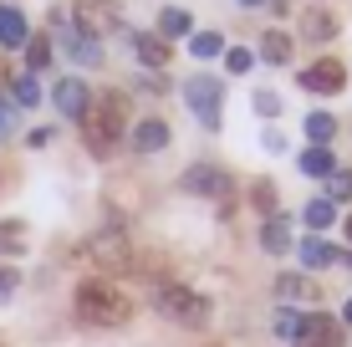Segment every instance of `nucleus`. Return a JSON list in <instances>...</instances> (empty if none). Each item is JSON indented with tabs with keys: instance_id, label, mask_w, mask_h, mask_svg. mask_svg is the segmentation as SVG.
I'll return each instance as SVG.
<instances>
[{
	"instance_id": "f257e3e1",
	"label": "nucleus",
	"mask_w": 352,
	"mask_h": 347,
	"mask_svg": "<svg viewBox=\"0 0 352 347\" xmlns=\"http://www.w3.org/2000/svg\"><path fill=\"white\" fill-rule=\"evenodd\" d=\"M77 317L92 322V327H123L133 317V302L107 281H82L77 286Z\"/></svg>"
},
{
	"instance_id": "f03ea898",
	"label": "nucleus",
	"mask_w": 352,
	"mask_h": 347,
	"mask_svg": "<svg viewBox=\"0 0 352 347\" xmlns=\"http://www.w3.org/2000/svg\"><path fill=\"white\" fill-rule=\"evenodd\" d=\"M123 123H128V98H118V92H107L97 107H87L82 128H87V148L97 153V159L113 153V143L123 138Z\"/></svg>"
},
{
	"instance_id": "7ed1b4c3",
	"label": "nucleus",
	"mask_w": 352,
	"mask_h": 347,
	"mask_svg": "<svg viewBox=\"0 0 352 347\" xmlns=\"http://www.w3.org/2000/svg\"><path fill=\"white\" fill-rule=\"evenodd\" d=\"M153 306H159L168 322H184V327L210 322V302H204L199 291H189V286H174V281H159V286H153Z\"/></svg>"
},
{
	"instance_id": "20e7f679",
	"label": "nucleus",
	"mask_w": 352,
	"mask_h": 347,
	"mask_svg": "<svg viewBox=\"0 0 352 347\" xmlns=\"http://www.w3.org/2000/svg\"><path fill=\"white\" fill-rule=\"evenodd\" d=\"M184 102H189V113L199 117V128H220V107H225V87L214 77H194L184 82Z\"/></svg>"
},
{
	"instance_id": "39448f33",
	"label": "nucleus",
	"mask_w": 352,
	"mask_h": 347,
	"mask_svg": "<svg viewBox=\"0 0 352 347\" xmlns=\"http://www.w3.org/2000/svg\"><path fill=\"white\" fill-rule=\"evenodd\" d=\"M87 256H92V260H97L102 271H113V276H123V271H133V245H128V235H118V230L97 235V240L87 245Z\"/></svg>"
},
{
	"instance_id": "423d86ee",
	"label": "nucleus",
	"mask_w": 352,
	"mask_h": 347,
	"mask_svg": "<svg viewBox=\"0 0 352 347\" xmlns=\"http://www.w3.org/2000/svg\"><path fill=\"white\" fill-rule=\"evenodd\" d=\"M72 26L97 41L102 31H113V26H118V10L107 5V0H82V5H72Z\"/></svg>"
},
{
	"instance_id": "0eeeda50",
	"label": "nucleus",
	"mask_w": 352,
	"mask_h": 347,
	"mask_svg": "<svg viewBox=\"0 0 352 347\" xmlns=\"http://www.w3.org/2000/svg\"><path fill=\"white\" fill-rule=\"evenodd\" d=\"M342 82H347V67L337 62V56H322V62H311L307 71H301V87H307V92H322V98L342 92Z\"/></svg>"
},
{
	"instance_id": "6e6552de",
	"label": "nucleus",
	"mask_w": 352,
	"mask_h": 347,
	"mask_svg": "<svg viewBox=\"0 0 352 347\" xmlns=\"http://www.w3.org/2000/svg\"><path fill=\"white\" fill-rule=\"evenodd\" d=\"M52 102H56V113H62V117H87L92 92H87V82H82V77H62L52 87Z\"/></svg>"
},
{
	"instance_id": "1a4fd4ad",
	"label": "nucleus",
	"mask_w": 352,
	"mask_h": 347,
	"mask_svg": "<svg viewBox=\"0 0 352 347\" xmlns=\"http://www.w3.org/2000/svg\"><path fill=\"white\" fill-rule=\"evenodd\" d=\"M184 189H189V194H210V199H225L235 184H230V174H225V169H214V164H194V169L184 174Z\"/></svg>"
},
{
	"instance_id": "9d476101",
	"label": "nucleus",
	"mask_w": 352,
	"mask_h": 347,
	"mask_svg": "<svg viewBox=\"0 0 352 347\" xmlns=\"http://www.w3.org/2000/svg\"><path fill=\"white\" fill-rule=\"evenodd\" d=\"M296 347H342V327H337L332 317H301V337Z\"/></svg>"
},
{
	"instance_id": "9b49d317",
	"label": "nucleus",
	"mask_w": 352,
	"mask_h": 347,
	"mask_svg": "<svg viewBox=\"0 0 352 347\" xmlns=\"http://www.w3.org/2000/svg\"><path fill=\"white\" fill-rule=\"evenodd\" d=\"M56 26H62V41H67V56H77L82 67H102V46L92 41V36H82L77 26H72L67 16H56Z\"/></svg>"
},
{
	"instance_id": "f8f14e48",
	"label": "nucleus",
	"mask_w": 352,
	"mask_h": 347,
	"mask_svg": "<svg viewBox=\"0 0 352 347\" xmlns=\"http://www.w3.org/2000/svg\"><path fill=\"white\" fill-rule=\"evenodd\" d=\"M133 148H138V153L168 148V123H164V117H143V123H133Z\"/></svg>"
},
{
	"instance_id": "ddd939ff",
	"label": "nucleus",
	"mask_w": 352,
	"mask_h": 347,
	"mask_svg": "<svg viewBox=\"0 0 352 347\" xmlns=\"http://www.w3.org/2000/svg\"><path fill=\"white\" fill-rule=\"evenodd\" d=\"M31 41V31H26V16H21L16 5H0V46H26Z\"/></svg>"
},
{
	"instance_id": "4468645a",
	"label": "nucleus",
	"mask_w": 352,
	"mask_h": 347,
	"mask_svg": "<svg viewBox=\"0 0 352 347\" xmlns=\"http://www.w3.org/2000/svg\"><path fill=\"white\" fill-rule=\"evenodd\" d=\"M301 36H307V41H332L337 36V16L332 10H307V16H301Z\"/></svg>"
},
{
	"instance_id": "2eb2a0df",
	"label": "nucleus",
	"mask_w": 352,
	"mask_h": 347,
	"mask_svg": "<svg viewBox=\"0 0 352 347\" xmlns=\"http://www.w3.org/2000/svg\"><path fill=\"white\" fill-rule=\"evenodd\" d=\"M261 62L286 67V62H291V36H281V31H265V36H261Z\"/></svg>"
},
{
	"instance_id": "dca6fc26",
	"label": "nucleus",
	"mask_w": 352,
	"mask_h": 347,
	"mask_svg": "<svg viewBox=\"0 0 352 347\" xmlns=\"http://www.w3.org/2000/svg\"><path fill=\"white\" fill-rule=\"evenodd\" d=\"M261 250H271V256H281V250H291V230H286V220H281V214L261 225Z\"/></svg>"
},
{
	"instance_id": "f3484780",
	"label": "nucleus",
	"mask_w": 352,
	"mask_h": 347,
	"mask_svg": "<svg viewBox=\"0 0 352 347\" xmlns=\"http://www.w3.org/2000/svg\"><path fill=\"white\" fill-rule=\"evenodd\" d=\"M332 169H337V164H332V153H327L322 143H311V148L301 153V174H311V179H327Z\"/></svg>"
},
{
	"instance_id": "a211bd4d",
	"label": "nucleus",
	"mask_w": 352,
	"mask_h": 347,
	"mask_svg": "<svg viewBox=\"0 0 352 347\" xmlns=\"http://www.w3.org/2000/svg\"><path fill=\"white\" fill-rule=\"evenodd\" d=\"M276 296H281V302H311L317 286H311L307 276H281V281H276Z\"/></svg>"
},
{
	"instance_id": "6ab92c4d",
	"label": "nucleus",
	"mask_w": 352,
	"mask_h": 347,
	"mask_svg": "<svg viewBox=\"0 0 352 347\" xmlns=\"http://www.w3.org/2000/svg\"><path fill=\"white\" fill-rule=\"evenodd\" d=\"M301 260H307L311 271H322V266H332V260H337V250L327 245V240H317V235H311V240H301Z\"/></svg>"
},
{
	"instance_id": "aec40b11",
	"label": "nucleus",
	"mask_w": 352,
	"mask_h": 347,
	"mask_svg": "<svg viewBox=\"0 0 352 347\" xmlns=\"http://www.w3.org/2000/svg\"><path fill=\"white\" fill-rule=\"evenodd\" d=\"M332 133H337V117H332V113H311V117H307V138H311V143H322V148H327Z\"/></svg>"
},
{
	"instance_id": "412c9836",
	"label": "nucleus",
	"mask_w": 352,
	"mask_h": 347,
	"mask_svg": "<svg viewBox=\"0 0 352 347\" xmlns=\"http://www.w3.org/2000/svg\"><path fill=\"white\" fill-rule=\"evenodd\" d=\"M10 87H16V102H21V107H36V102H41V82H36V71H26V77H16Z\"/></svg>"
},
{
	"instance_id": "4be33fe9",
	"label": "nucleus",
	"mask_w": 352,
	"mask_h": 347,
	"mask_svg": "<svg viewBox=\"0 0 352 347\" xmlns=\"http://www.w3.org/2000/svg\"><path fill=\"white\" fill-rule=\"evenodd\" d=\"M332 220H337V205H332V199H311V205H307V225H311V230H327Z\"/></svg>"
},
{
	"instance_id": "5701e85b",
	"label": "nucleus",
	"mask_w": 352,
	"mask_h": 347,
	"mask_svg": "<svg viewBox=\"0 0 352 347\" xmlns=\"http://www.w3.org/2000/svg\"><path fill=\"white\" fill-rule=\"evenodd\" d=\"M46 62H52V41H46V36H31V41H26V67L41 71Z\"/></svg>"
},
{
	"instance_id": "b1692460",
	"label": "nucleus",
	"mask_w": 352,
	"mask_h": 347,
	"mask_svg": "<svg viewBox=\"0 0 352 347\" xmlns=\"http://www.w3.org/2000/svg\"><path fill=\"white\" fill-rule=\"evenodd\" d=\"M276 337L296 342V337H301V312H291V306H281V312H276Z\"/></svg>"
},
{
	"instance_id": "393cba45",
	"label": "nucleus",
	"mask_w": 352,
	"mask_h": 347,
	"mask_svg": "<svg viewBox=\"0 0 352 347\" xmlns=\"http://www.w3.org/2000/svg\"><path fill=\"white\" fill-rule=\"evenodd\" d=\"M220 46H225V41H220V36H214V31H194L189 52H194V56H220Z\"/></svg>"
},
{
	"instance_id": "a878e982",
	"label": "nucleus",
	"mask_w": 352,
	"mask_h": 347,
	"mask_svg": "<svg viewBox=\"0 0 352 347\" xmlns=\"http://www.w3.org/2000/svg\"><path fill=\"white\" fill-rule=\"evenodd\" d=\"M138 56L148 67H164V56H168V46L164 41H153V36H138Z\"/></svg>"
},
{
	"instance_id": "bb28decb",
	"label": "nucleus",
	"mask_w": 352,
	"mask_h": 347,
	"mask_svg": "<svg viewBox=\"0 0 352 347\" xmlns=\"http://www.w3.org/2000/svg\"><path fill=\"white\" fill-rule=\"evenodd\" d=\"M347 194H352V174L332 169V174H327V199H332V205H337V199H347Z\"/></svg>"
},
{
	"instance_id": "cd10ccee",
	"label": "nucleus",
	"mask_w": 352,
	"mask_h": 347,
	"mask_svg": "<svg viewBox=\"0 0 352 347\" xmlns=\"http://www.w3.org/2000/svg\"><path fill=\"white\" fill-rule=\"evenodd\" d=\"M159 26H164V36H184L189 31V10H164Z\"/></svg>"
},
{
	"instance_id": "c85d7f7f",
	"label": "nucleus",
	"mask_w": 352,
	"mask_h": 347,
	"mask_svg": "<svg viewBox=\"0 0 352 347\" xmlns=\"http://www.w3.org/2000/svg\"><path fill=\"white\" fill-rule=\"evenodd\" d=\"M250 199H256V210H265V214H271V210H276V189H271V184H265V179H261V184H256V189H250Z\"/></svg>"
},
{
	"instance_id": "c756f323",
	"label": "nucleus",
	"mask_w": 352,
	"mask_h": 347,
	"mask_svg": "<svg viewBox=\"0 0 352 347\" xmlns=\"http://www.w3.org/2000/svg\"><path fill=\"white\" fill-rule=\"evenodd\" d=\"M256 113H261V117L281 113V98H276V92H256Z\"/></svg>"
},
{
	"instance_id": "7c9ffc66",
	"label": "nucleus",
	"mask_w": 352,
	"mask_h": 347,
	"mask_svg": "<svg viewBox=\"0 0 352 347\" xmlns=\"http://www.w3.org/2000/svg\"><path fill=\"white\" fill-rule=\"evenodd\" d=\"M16 286H21V276H16L10 266H0V302H10V291H16Z\"/></svg>"
},
{
	"instance_id": "2f4dec72",
	"label": "nucleus",
	"mask_w": 352,
	"mask_h": 347,
	"mask_svg": "<svg viewBox=\"0 0 352 347\" xmlns=\"http://www.w3.org/2000/svg\"><path fill=\"white\" fill-rule=\"evenodd\" d=\"M250 62H256L250 52H230V56H225V67H230V71H250Z\"/></svg>"
},
{
	"instance_id": "473e14b6",
	"label": "nucleus",
	"mask_w": 352,
	"mask_h": 347,
	"mask_svg": "<svg viewBox=\"0 0 352 347\" xmlns=\"http://www.w3.org/2000/svg\"><path fill=\"white\" fill-rule=\"evenodd\" d=\"M0 240H6L10 250H16V245H21V225H6V230H0Z\"/></svg>"
},
{
	"instance_id": "72a5a7b5",
	"label": "nucleus",
	"mask_w": 352,
	"mask_h": 347,
	"mask_svg": "<svg viewBox=\"0 0 352 347\" xmlns=\"http://www.w3.org/2000/svg\"><path fill=\"white\" fill-rule=\"evenodd\" d=\"M6 128H10V107L0 102V133H6Z\"/></svg>"
},
{
	"instance_id": "f704fd0d",
	"label": "nucleus",
	"mask_w": 352,
	"mask_h": 347,
	"mask_svg": "<svg viewBox=\"0 0 352 347\" xmlns=\"http://www.w3.org/2000/svg\"><path fill=\"white\" fill-rule=\"evenodd\" d=\"M235 5H245V10H256V5H265V0H235Z\"/></svg>"
},
{
	"instance_id": "c9c22d12",
	"label": "nucleus",
	"mask_w": 352,
	"mask_h": 347,
	"mask_svg": "<svg viewBox=\"0 0 352 347\" xmlns=\"http://www.w3.org/2000/svg\"><path fill=\"white\" fill-rule=\"evenodd\" d=\"M342 322H347V327H352V302H347V306H342Z\"/></svg>"
},
{
	"instance_id": "e433bc0d",
	"label": "nucleus",
	"mask_w": 352,
	"mask_h": 347,
	"mask_svg": "<svg viewBox=\"0 0 352 347\" xmlns=\"http://www.w3.org/2000/svg\"><path fill=\"white\" fill-rule=\"evenodd\" d=\"M0 87H10V77H6V62H0Z\"/></svg>"
},
{
	"instance_id": "4c0bfd02",
	"label": "nucleus",
	"mask_w": 352,
	"mask_h": 347,
	"mask_svg": "<svg viewBox=\"0 0 352 347\" xmlns=\"http://www.w3.org/2000/svg\"><path fill=\"white\" fill-rule=\"evenodd\" d=\"M347 240H352V220H347Z\"/></svg>"
},
{
	"instance_id": "58836bf2",
	"label": "nucleus",
	"mask_w": 352,
	"mask_h": 347,
	"mask_svg": "<svg viewBox=\"0 0 352 347\" xmlns=\"http://www.w3.org/2000/svg\"><path fill=\"white\" fill-rule=\"evenodd\" d=\"M204 347H214V342H204Z\"/></svg>"
}]
</instances>
